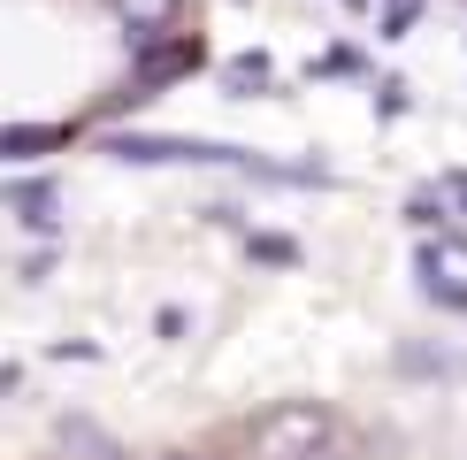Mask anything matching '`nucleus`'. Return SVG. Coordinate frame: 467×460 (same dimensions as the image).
I'll use <instances>...</instances> for the list:
<instances>
[{
    "mask_svg": "<svg viewBox=\"0 0 467 460\" xmlns=\"http://www.w3.org/2000/svg\"><path fill=\"white\" fill-rule=\"evenodd\" d=\"M322 445H329V407H315V399L268 407L253 422V437H245L253 460H322Z\"/></svg>",
    "mask_w": 467,
    "mask_h": 460,
    "instance_id": "1",
    "label": "nucleus"
}]
</instances>
